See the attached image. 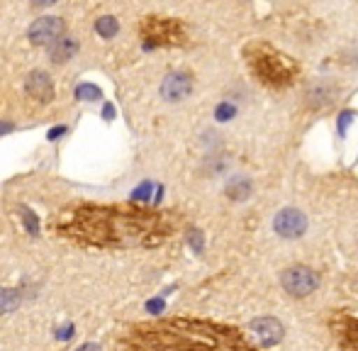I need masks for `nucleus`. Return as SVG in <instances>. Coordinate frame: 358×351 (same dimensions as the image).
Masks as SVG:
<instances>
[{
  "label": "nucleus",
  "mask_w": 358,
  "mask_h": 351,
  "mask_svg": "<svg viewBox=\"0 0 358 351\" xmlns=\"http://www.w3.org/2000/svg\"><path fill=\"white\" fill-rule=\"evenodd\" d=\"M98 95H100V90L93 88V86H80L78 88V98H83V100H95Z\"/></svg>",
  "instance_id": "nucleus-17"
},
{
  "label": "nucleus",
  "mask_w": 358,
  "mask_h": 351,
  "mask_svg": "<svg viewBox=\"0 0 358 351\" xmlns=\"http://www.w3.org/2000/svg\"><path fill=\"white\" fill-rule=\"evenodd\" d=\"M122 351H259L239 329L213 320L166 317L124 332Z\"/></svg>",
  "instance_id": "nucleus-2"
},
{
  "label": "nucleus",
  "mask_w": 358,
  "mask_h": 351,
  "mask_svg": "<svg viewBox=\"0 0 358 351\" xmlns=\"http://www.w3.org/2000/svg\"><path fill=\"white\" fill-rule=\"evenodd\" d=\"M10 129H13V124H10V122H0V134L10 132Z\"/></svg>",
  "instance_id": "nucleus-20"
},
{
  "label": "nucleus",
  "mask_w": 358,
  "mask_h": 351,
  "mask_svg": "<svg viewBox=\"0 0 358 351\" xmlns=\"http://www.w3.org/2000/svg\"><path fill=\"white\" fill-rule=\"evenodd\" d=\"M64 29H66L64 20H59V17H39V20H34L32 27H29V42L37 44V47L52 44V42H57L59 37H64Z\"/></svg>",
  "instance_id": "nucleus-7"
},
{
  "label": "nucleus",
  "mask_w": 358,
  "mask_h": 351,
  "mask_svg": "<svg viewBox=\"0 0 358 351\" xmlns=\"http://www.w3.org/2000/svg\"><path fill=\"white\" fill-rule=\"evenodd\" d=\"M95 29H98L100 37H113V34H117V20L115 17H100L98 22H95Z\"/></svg>",
  "instance_id": "nucleus-15"
},
{
  "label": "nucleus",
  "mask_w": 358,
  "mask_h": 351,
  "mask_svg": "<svg viewBox=\"0 0 358 351\" xmlns=\"http://www.w3.org/2000/svg\"><path fill=\"white\" fill-rule=\"evenodd\" d=\"M142 37L149 44H183L185 29L178 20L146 17L142 22Z\"/></svg>",
  "instance_id": "nucleus-4"
},
{
  "label": "nucleus",
  "mask_w": 358,
  "mask_h": 351,
  "mask_svg": "<svg viewBox=\"0 0 358 351\" xmlns=\"http://www.w3.org/2000/svg\"><path fill=\"white\" fill-rule=\"evenodd\" d=\"M246 64H249L251 73L266 83L268 88H287L297 78L300 69L287 54L278 52L275 47L266 42H251L246 47Z\"/></svg>",
  "instance_id": "nucleus-3"
},
{
  "label": "nucleus",
  "mask_w": 358,
  "mask_h": 351,
  "mask_svg": "<svg viewBox=\"0 0 358 351\" xmlns=\"http://www.w3.org/2000/svg\"><path fill=\"white\" fill-rule=\"evenodd\" d=\"M283 332H285L283 324H280L275 317H259L251 322V334H254V339L264 349L275 347V344L283 339Z\"/></svg>",
  "instance_id": "nucleus-8"
},
{
  "label": "nucleus",
  "mask_w": 358,
  "mask_h": 351,
  "mask_svg": "<svg viewBox=\"0 0 358 351\" xmlns=\"http://www.w3.org/2000/svg\"><path fill=\"white\" fill-rule=\"evenodd\" d=\"M27 93L29 98H34L37 103H49L54 98V81L49 78V73L34 71L27 78Z\"/></svg>",
  "instance_id": "nucleus-11"
},
{
  "label": "nucleus",
  "mask_w": 358,
  "mask_h": 351,
  "mask_svg": "<svg viewBox=\"0 0 358 351\" xmlns=\"http://www.w3.org/2000/svg\"><path fill=\"white\" fill-rule=\"evenodd\" d=\"M13 290H0V313H8L13 305H17V298H13Z\"/></svg>",
  "instance_id": "nucleus-16"
},
{
  "label": "nucleus",
  "mask_w": 358,
  "mask_h": 351,
  "mask_svg": "<svg viewBox=\"0 0 358 351\" xmlns=\"http://www.w3.org/2000/svg\"><path fill=\"white\" fill-rule=\"evenodd\" d=\"M336 95V86L331 81H320L315 83L310 90H307V105L310 108H324V105L331 103V98Z\"/></svg>",
  "instance_id": "nucleus-12"
},
{
  "label": "nucleus",
  "mask_w": 358,
  "mask_h": 351,
  "mask_svg": "<svg viewBox=\"0 0 358 351\" xmlns=\"http://www.w3.org/2000/svg\"><path fill=\"white\" fill-rule=\"evenodd\" d=\"M52 227L66 239L100 249L151 247L171 234L164 213L129 205H76L64 210Z\"/></svg>",
  "instance_id": "nucleus-1"
},
{
  "label": "nucleus",
  "mask_w": 358,
  "mask_h": 351,
  "mask_svg": "<svg viewBox=\"0 0 358 351\" xmlns=\"http://www.w3.org/2000/svg\"><path fill=\"white\" fill-rule=\"evenodd\" d=\"M76 351H103V349H100V347H98V344L88 342V344H80V347H78V349H76Z\"/></svg>",
  "instance_id": "nucleus-18"
},
{
  "label": "nucleus",
  "mask_w": 358,
  "mask_h": 351,
  "mask_svg": "<svg viewBox=\"0 0 358 351\" xmlns=\"http://www.w3.org/2000/svg\"><path fill=\"white\" fill-rule=\"evenodd\" d=\"M280 283H283L285 293H290L292 298H307V295L317 290L320 278H317L315 271L307 268V266H290V268H285L283 275H280Z\"/></svg>",
  "instance_id": "nucleus-5"
},
{
  "label": "nucleus",
  "mask_w": 358,
  "mask_h": 351,
  "mask_svg": "<svg viewBox=\"0 0 358 351\" xmlns=\"http://www.w3.org/2000/svg\"><path fill=\"white\" fill-rule=\"evenodd\" d=\"M190 93H193V78L183 71L169 73V76L164 78V83H161V95H164V100H169V103H180V100H185Z\"/></svg>",
  "instance_id": "nucleus-9"
},
{
  "label": "nucleus",
  "mask_w": 358,
  "mask_h": 351,
  "mask_svg": "<svg viewBox=\"0 0 358 351\" xmlns=\"http://www.w3.org/2000/svg\"><path fill=\"white\" fill-rule=\"evenodd\" d=\"M336 342L341 351H358V317H339L334 324Z\"/></svg>",
  "instance_id": "nucleus-10"
},
{
  "label": "nucleus",
  "mask_w": 358,
  "mask_h": 351,
  "mask_svg": "<svg viewBox=\"0 0 358 351\" xmlns=\"http://www.w3.org/2000/svg\"><path fill=\"white\" fill-rule=\"evenodd\" d=\"M273 229H275V232H278L283 239H297V237H302V234H305V229H307V217L300 213V210L285 208V210H280V213L275 215Z\"/></svg>",
  "instance_id": "nucleus-6"
},
{
  "label": "nucleus",
  "mask_w": 358,
  "mask_h": 351,
  "mask_svg": "<svg viewBox=\"0 0 358 351\" xmlns=\"http://www.w3.org/2000/svg\"><path fill=\"white\" fill-rule=\"evenodd\" d=\"M52 3H57V0H32V5H37V8H47Z\"/></svg>",
  "instance_id": "nucleus-19"
},
{
  "label": "nucleus",
  "mask_w": 358,
  "mask_h": 351,
  "mask_svg": "<svg viewBox=\"0 0 358 351\" xmlns=\"http://www.w3.org/2000/svg\"><path fill=\"white\" fill-rule=\"evenodd\" d=\"M76 52H78V42L71 37H59L57 42L49 44V59L54 64H66L69 59H73Z\"/></svg>",
  "instance_id": "nucleus-13"
},
{
  "label": "nucleus",
  "mask_w": 358,
  "mask_h": 351,
  "mask_svg": "<svg viewBox=\"0 0 358 351\" xmlns=\"http://www.w3.org/2000/svg\"><path fill=\"white\" fill-rule=\"evenodd\" d=\"M251 190H254V183H251L249 176H231L224 193H227V198L234 200V203H244V200H249Z\"/></svg>",
  "instance_id": "nucleus-14"
}]
</instances>
